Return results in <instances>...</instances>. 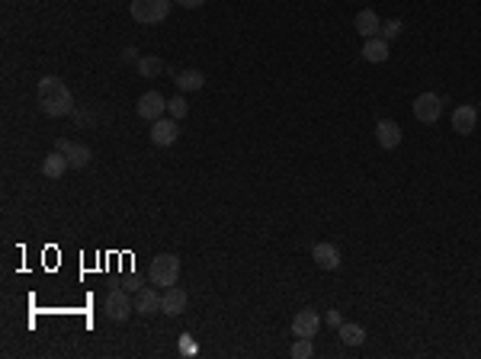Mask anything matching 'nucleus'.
<instances>
[{"label": "nucleus", "mask_w": 481, "mask_h": 359, "mask_svg": "<svg viewBox=\"0 0 481 359\" xmlns=\"http://www.w3.org/2000/svg\"><path fill=\"white\" fill-rule=\"evenodd\" d=\"M55 151H65L68 154V164H71V170H84V167L94 160L90 144H71L68 138H58V141H55Z\"/></svg>", "instance_id": "6e6552de"}, {"label": "nucleus", "mask_w": 481, "mask_h": 359, "mask_svg": "<svg viewBox=\"0 0 481 359\" xmlns=\"http://www.w3.org/2000/svg\"><path fill=\"white\" fill-rule=\"evenodd\" d=\"M376 141H379V148H385V151H395L401 144V125L395 122V119H379V125H376Z\"/></svg>", "instance_id": "4468645a"}, {"label": "nucleus", "mask_w": 481, "mask_h": 359, "mask_svg": "<svg viewBox=\"0 0 481 359\" xmlns=\"http://www.w3.org/2000/svg\"><path fill=\"white\" fill-rule=\"evenodd\" d=\"M312 257H314V263L321 266V270H340V263H343V257H340V247L337 244H331V241H321V244H314L312 247Z\"/></svg>", "instance_id": "9d476101"}, {"label": "nucleus", "mask_w": 481, "mask_h": 359, "mask_svg": "<svg viewBox=\"0 0 481 359\" xmlns=\"http://www.w3.org/2000/svg\"><path fill=\"white\" fill-rule=\"evenodd\" d=\"M401 29H404V23H401V20H385V23H382V39H388V42H392L395 36H401Z\"/></svg>", "instance_id": "5701e85b"}, {"label": "nucleus", "mask_w": 481, "mask_h": 359, "mask_svg": "<svg viewBox=\"0 0 481 359\" xmlns=\"http://www.w3.org/2000/svg\"><path fill=\"white\" fill-rule=\"evenodd\" d=\"M186 302H190L186 289L167 286V289H164V295H160V311H164V315H170V317H177V315H183V311H186Z\"/></svg>", "instance_id": "1a4fd4ad"}, {"label": "nucleus", "mask_w": 481, "mask_h": 359, "mask_svg": "<svg viewBox=\"0 0 481 359\" xmlns=\"http://www.w3.org/2000/svg\"><path fill=\"white\" fill-rule=\"evenodd\" d=\"M132 311H135V302L125 295V289H113V292L106 295V302H103V315L110 317V321H116V324L129 321Z\"/></svg>", "instance_id": "20e7f679"}, {"label": "nucleus", "mask_w": 481, "mask_h": 359, "mask_svg": "<svg viewBox=\"0 0 481 359\" xmlns=\"http://www.w3.org/2000/svg\"><path fill=\"white\" fill-rule=\"evenodd\" d=\"M148 138H151L154 148H174L177 138H180L177 119H164V115H160L158 122H151V129H148Z\"/></svg>", "instance_id": "423d86ee"}, {"label": "nucleus", "mask_w": 481, "mask_h": 359, "mask_svg": "<svg viewBox=\"0 0 481 359\" xmlns=\"http://www.w3.org/2000/svg\"><path fill=\"white\" fill-rule=\"evenodd\" d=\"M475 125H478V106L466 103V106L452 109V129H456V135H472Z\"/></svg>", "instance_id": "9b49d317"}, {"label": "nucleus", "mask_w": 481, "mask_h": 359, "mask_svg": "<svg viewBox=\"0 0 481 359\" xmlns=\"http://www.w3.org/2000/svg\"><path fill=\"white\" fill-rule=\"evenodd\" d=\"M122 289H132V292H139V289H141V282L135 279V276H132V279H125V282H122Z\"/></svg>", "instance_id": "bb28decb"}, {"label": "nucleus", "mask_w": 481, "mask_h": 359, "mask_svg": "<svg viewBox=\"0 0 481 359\" xmlns=\"http://www.w3.org/2000/svg\"><path fill=\"white\" fill-rule=\"evenodd\" d=\"M167 113H170V119H186L190 115V103H186V96H174V100H167Z\"/></svg>", "instance_id": "412c9836"}, {"label": "nucleus", "mask_w": 481, "mask_h": 359, "mask_svg": "<svg viewBox=\"0 0 481 359\" xmlns=\"http://www.w3.org/2000/svg\"><path fill=\"white\" fill-rule=\"evenodd\" d=\"M388 55H392V42H388V39H382V36L366 39L363 58L369 61V65H382V61H388Z\"/></svg>", "instance_id": "2eb2a0df"}, {"label": "nucleus", "mask_w": 481, "mask_h": 359, "mask_svg": "<svg viewBox=\"0 0 481 359\" xmlns=\"http://www.w3.org/2000/svg\"><path fill=\"white\" fill-rule=\"evenodd\" d=\"M135 68H139L141 77H158V74L164 71V61H160V58H154V55H145V58H139V61H135Z\"/></svg>", "instance_id": "aec40b11"}, {"label": "nucleus", "mask_w": 481, "mask_h": 359, "mask_svg": "<svg viewBox=\"0 0 481 359\" xmlns=\"http://www.w3.org/2000/svg\"><path fill=\"white\" fill-rule=\"evenodd\" d=\"M135 311L145 317L158 315L160 311V295L154 292V289H139V295H135Z\"/></svg>", "instance_id": "f3484780"}, {"label": "nucleus", "mask_w": 481, "mask_h": 359, "mask_svg": "<svg viewBox=\"0 0 481 359\" xmlns=\"http://www.w3.org/2000/svg\"><path fill=\"white\" fill-rule=\"evenodd\" d=\"M321 327V315L314 308H302L299 315L292 317V334L295 337H314Z\"/></svg>", "instance_id": "f8f14e48"}, {"label": "nucleus", "mask_w": 481, "mask_h": 359, "mask_svg": "<svg viewBox=\"0 0 481 359\" xmlns=\"http://www.w3.org/2000/svg\"><path fill=\"white\" fill-rule=\"evenodd\" d=\"M337 334H340V340H343L347 346L366 344V327H363V324H347V321H343L340 327H337Z\"/></svg>", "instance_id": "a211bd4d"}, {"label": "nucleus", "mask_w": 481, "mask_h": 359, "mask_svg": "<svg viewBox=\"0 0 481 359\" xmlns=\"http://www.w3.org/2000/svg\"><path fill=\"white\" fill-rule=\"evenodd\" d=\"M353 29H357L363 39H376L382 36V20L376 10H359L357 16H353Z\"/></svg>", "instance_id": "ddd939ff"}, {"label": "nucleus", "mask_w": 481, "mask_h": 359, "mask_svg": "<svg viewBox=\"0 0 481 359\" xmlns=\"http://www.w3.org/2000/svg\"><path fill=\"white\" fill-rule=\"evenodd\" d=\"M170 4L174 0H132V20L141 23V26H154V23H164L170 13Z\"/></svg>", "instance_id": "7ed1b4c3"}, {"label": "nucleus", "mask_w": 481, "mask_h": 359, "mask_svg": "<svg viewBox=\"0 0 481 359\" xmlns=\"http://www.w3.org/2000/svg\"><path fill=\"white\" fill-rule=\"evenodd\" d=\"M328 324H331V327H340V324H343V315H340V311L331 308V311H328Z\"/></svg>", "instance_id": "393cba45"}, {"label": "nucleus", "mask_w": 481, "mask_h": 359, "mask_svg": "<svg viewBox=\"0 0 481 359\" xmlns=\"http://www.w3.org/2000/svg\"><path fill=\"white\" fill-rule=\"evenodd\" d=\"M443 96H437V94H421L414 100V119L417 122H423V125H433L443 115Z\"/></svg>", "instance_id": "39448f33"}, {"label": "nucleus", "mask_w": 481, "mask_h": 359, "mask_svg": "<svg viewBox=\"0 0 481 359\" xmlns=\"http://www.w3.org/2000/svg\"><path fill=\"white\" fill-rule=\"evenodd\" d=\"M122 61H139V51H135V49H122Z\"/></svg>", "instance_id": "a878e982"}, {"label": "nucleus", "mask_w": 481, "mask_h": 359, "mask_svg": "<svg viewBox=\"0 0 481 359\" xmlns=\"http://www.w3.org/2000/svg\"><path fill=\"white\" fill-rule=\"evenodd\" d=\"M68 170H71V164H68V154H65V151L45 154V160H42V173H45L49 180H61Z\"/></svg>", "instance_id": "dca6fc26"}, {"label": "nucleus", "mask_w": 481, "mask_h": 359, "mask_svg": "<svg viewBox=\"0 0 481 359\" xmlns=\"http://www.w3.org/2000/svg\"><path fill=\"white\" fill-rule=\"evenodd\" d=\"M148 279L160 289L174 286V282L180 279V257H174V253H158V257L151 260V266H148Z\"/></svg>", "instance_id": "f03ea898"}, {"label": "nucleus", "mask_w": 481, "mask_h": 359, "mask_svg": "<svg viewBox=\"0 0 481 359\" xmlns=\"http://www.w3.org/2000/svg\"><path fill=\"white\" fill-rule=\"evenodd\" d=\"M177 7H183V10H196V7H203L205 0H174Z\"/></svg>", "instance_id": "b1692460"}, {"label": "nucleus", "mask_w": 481, "mask_h": 359, "mask_svg": "<svg viewBox=\"0 0 481 359\" xmlns=\"http://www.w3.org/2000/svg\"><path fill=\"white\" fill-rule=\"evenodd\" d=\"M174 84L180 87L183 94H190V90H203L205 77L199 71H180V74H174Z\"/></svg>", "instance_id": "6ab92c4d"}, {"label": "nucleus", "mask_w": 481, "mask_h": 359, "mask_svg": "<svg viewBox=\"0 0 481 359\" xmlns=\"http://www.w3.org/2000/svg\"><path fill=\"white\" fill-rule=\"evenodd\" d=\"M292 359H312L314 356V346H312V337H295L292 344Z\"/></svg>", "instance_id": "4be33fe9"}, {"label": "nucleus", "mask_w": 481, "mask_h": 359, "mask_svg": "<svg viewBox=\"0 0 481 359\" xmlns=\"http://www.w3.org/2000/svg\"><path fill=\"white\" fill-rule=\"evenodd\" d=\"M39 109L51 119H61L74 109V96L61 77H42L39 80Z\"/></svg>", "instance_id": "f257e3e1"}, {"label": "nucleus", "mask_w": 481, "mask_h": 359, "mask_svg": "<svg viewBox=\"0 0 481 359\" xmlns=\"http://www.w3.org/2000/svg\"><path fill=\"white\" fill-rule=\"evenodd\" d=\"M135 113H139V119H145V122H158L160 115L167 113V100H164L158 90H148L145 96H139Z\"/></svg>", "instance_id": "0eeeda50"}]
</instances>
